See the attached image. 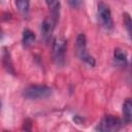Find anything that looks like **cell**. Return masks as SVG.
Masks as SVG:
<instances>
[{
	"label": "cell",
	"mask_w": 132,
	"mask_h": 132,
	"mask_svg": "<svg viewBox=\"0 0 132 132\" xmlns=\"http://www.w3.org/2000/svg\"><path fill=\"white\" fill-rule=\"evenodd\" d=\"M29 5H30V2L29 1H15V6L18 8V10L21 12V14L26 18L28 15V12H29Z\"/></svg>",
	"instance_id": "obj_12"
},
{
	"label": "cell",
	"mask_w": 132,
	"mask_h": 132,
	"mask_svg": "<svg viewBox=\"0 0 132 132\" xmlns=\"http://www.w3.org/2000/svg\"><path fill=\"white\" fill-rule=\"evenodd\" d=\"M0 38H1V27H0Z\"/></svg>",
	"instance_id": "obj_16"
},
{
	"label": "cell",
	"mask_w": 132,
	"mask_h": 132,
	"mask_svg": "<svg viewBox=\"0 0 132 132\" xmlns=\"http://www.w3.org/2000/svg\"><path fill=\"white\" fill-rule=\"evenodd\" d=\"M2 61H3V66L4 68L11 74H15V71H14V68H13V64H12V61H11V57H10V53L9 51L4 47L3 48V53H2Z\"/></svg>",
	"instance_id": "obj_9"
},
{
	"label": "cell",
	"mask_w": 132,
	"mask_h": 132,
	"mask_svg": "<svg viewBox=\"0 0 132 132\" xmlns=\"http://www.w3.org/2000/svg\"><path fill=\"white\" fill-rule=\"evenodd\" d=\"M75 50L78 58L89 66H95L96 62L95 59L88 53L87 51V39L85 34L80 33L77 35L76 40H75Z\"/></svg>",
	"instance_id": "obj_4"
},
{
	"label": "cell",
	"mask_w": 132,
	"mask_h": 132,
	"mask_svg": "<svg viewBox=\"0 0 132 132\" xmlns=\"http://www.w3.org/2000/svg\"><path fill=\"white\" fill-rule=\"evenodd\" d=\"M132 121V101L127 98L123 103V123L130 124Z\"/></svg>",
	"instance_id": "obj_8"
},
{
	"label": "cell",
	"mask_w": 132,
	"mask_h": 132,
	"mask_svg": "<svg viewBox=\"0 0 132 132\" xmlns=\"http://www.w3.org/2000/svg\"><path fill=\"white\" fill-rule=\"evenodd\" d=\"M97 12H98V18L101 26L107 30L112 29L113 21H112V15H111L109 6L105 2L100 1L97 4Z\"/></svg>",
	"instance_id": "obj_5"
},
{
	"label": "cell",
	"mask_w": 132,
	"mask_h": 132,
	"mask_svg": "<svg viewBox=\"0 0 132 132\" xmlns=\"http://www.w3.org/2000/svg\"><path fill=\"white\" fill-rule=\"evenodd\" d=\"M123 125H124L123 121L118 117H114L112 114H106L97 124L96 131L97 132H118L123 127Z\"/></svg>",
	"instance_id": "obj_1"
},
{
	"label": "cell",
	"mask_w": 132,
	"mask_h": 132,
	"mask_svg": "<svg viewBox=\"0 0 132 132\" xmlns=\"http://www.w3.org/2000/svg\"><path fill=\"white\" fill-rule=\"evenodd\" d=\"M23 132H32V123L30 119H25L23 124Z\"/></svg>",
	"instance_id": "obj_14"
},
{
	"label": "cell",
	"mask_w": 132,
	"mask_h": 132,
	"mask_svg": "<svg viewBox=\"0 0 132 132\" xmlns=\"http://www.w3.org/2000/svg\"><path fill=\"white\" fill-rule=\"evenodd\" d=\"M55 24L56 23L53 21L51 16H46L42 21L41 26H40V31H41V37L45 42H47L51 39L54 28H55Z\"/></svg>",
	"instance_id": "obj_6"
},
{
	"label": "cell",
	"mask_w": 132,
	"mask_h": 132,
	"mask_svg": "<svg viewBox=\"0 0 132 132\" xmlns=\"http://www.w3.org/2000/svg\"><path fill=\"white\" fill-rule=\"evenodd\" d=\"M67 48V40L64 37H56L52 45V55L53 60L56 65L62 66L65 63V54Z\"/></svg>",
	"instance_id": "obj_2"
},
{
	"label": "cell",
	"mask_w": 132,
	"mask_h": 132,
	"mask_svg": "<svg viewBox=\"0 0 132 132\" xmlns=\"http://www.w3.org/2000/svg\"><path fill=\"white\" fill-rule=\"evenodd\" d=\"M113 62L117 66H120V67L126 66L128 63L127 53L121 47H116L113 51Z\"/></svg>",
	"instance_id": "obj_7"
},
{
	"label": "cell",
	"mask_w": 132,
	"mask_h": 132,
	"mask_svg": "<svg viewBox=\"0 0 132 132\" xmlns=\"http://www.w3.org/2000/svg\"><path fill=\"white\" fill-rule=\"evenodd\" d=\"M68 3H69V4H71L72 6H77V5L81 4V2H79V1H69Z\"/></svg>",
	"instance_id": "obj_15"
},
{
	"label": "cell",
	"mask_w": 132,
	"mask_h": 132,
	"mask_svg": "<svg viewBox=\"0 0 132 132\" xmlns=\"http://www.w3.org/2000/svg\"><path fill=\"white\" fill-rule=\"evenodd\" d=\"M123 16H124V25H125V27H126V29H127V31H128V34H129V35H131L132 22H131L130 14H129V13H127V12H125V13L123 14Z\"/></svg>",
	"instance_id": "obj_13"
},
{
	"label": "cell",
	"mask_w": 132,
	"mask_h": 132,
	"mask_svg": "<svg viewBox=\"0 0 132 132\" xmlns=\"http://www.w3.org/2000/svg\"><path fill=\"white\" fill-rule=\"evenodd\" d=\"M35 40V34L33 31H31L30 29H25L23 31L22 34V42L24 44V46H29L31 45Z\"/></svg>",
	"instance_id": "obj_11"
},
{
	"label": "cell",
	"mask_w": 132,
	"mask_h": 132,
	"mask_svg": "<svg viewBox=\"0 0 132 132\" xmlns=\"http://www.w3.org/2000/svg\"><path fill=\"white\" fill-rule=\"evenodd\" d=\"M46 5L50 8L51 11V18L53 19V21L55 23H57V21L59 20V15H60V2L59 1H45Z\"/></svg>",
	"instance_id": "obj_10"
},
{
	"label": "cell",
	"mask_w": 132,
	"mask_h": 132,
	"mask_svg": "<svg viewBox=\"0 0 132 132\" xmlns=\"http://www.w3.org/2000/svg\"><path fill=\"white\" fill-rule=\"evenodd\" d=\"M52 88L45 85H32L24 89L23 91V96L27 99H43L52 94Z\"/></svg>",
	"instance_id": "obj_3"
}]
</instances>
